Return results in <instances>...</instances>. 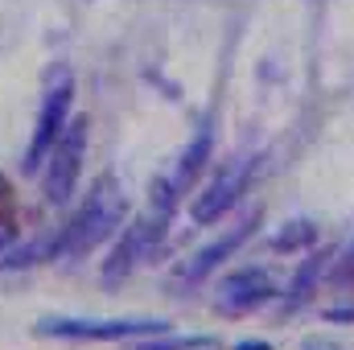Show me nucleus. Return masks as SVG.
<instances>
[{"instance_id": "nucleus-12", "label": "nucleus", "mask_w": 354, "mask_h": 350, "mask_svg": "<svg viewBox=\"0 0 354 350\" xmlns=\"http://www.w3.org/2000/svg\"><path fill=\"white\" fill-rule=\"evenodd\" d=\"M210 338L206 334H149L145 342H136L132 350H206Z\"/></svg>"}, {"instance_id": "nucleus-4", "label": "nucleus", "mask_w": 354, "mask_h": 350, "mask_svg": "<svg viewBox=\"0 0 354 350\" xmlns=\"http://www.w3.org/2000/svg\"><path fill=\"white\" fill-rule=\"evenodd\" d=\"M256 174V157H239V161H231L223 174L214 177L194 202H189V219L198 223V227H210V223H218L239 198H243V190H248V181Z\"/></svg>"}, {"instance_id": "nucleus-6", "label": "nucleus", "mask_w": 354, "mask_h": 350, "mask_svg": "<svg viewBox=\"0 0 354 350\" xmlns=\"http://www.w3.org/2000/svg\"><path fill=\"white\" fill-rule=\"evenodd\" d=\"M71 103H75V83H71V79H58V87L46 91V103H41V111H37V132H33V145H29V153H25V169H37V165L50 157L54 140L62 136V128H66V120H71Z\"/></svg>"}, {"instance_id": "nucleus-8", "label": "nucleus", "mask_w": 354, "mask_h": 350, "mask_svg": "<svg viewBox=\"0 0 354 350\" xmlns=\"http://www.w3.org/2000/svg\"><path fill=\"white\" fill-rule=\"evenodd\" d=\"M252 231H256V219H248V223H239V227L223 231L218 239H210L206 248H198V252H194L189 260L181 264V272H177V276H181L185 284H198V280H206V276H210V272H214L218 264L227 260L231 252H239V248H243V243L252 239Z\"/></svg>"}, {"instance_id": "nucleus-15", "label": "nucleus", "mask_w": 354, "mask_h": 350, "mask_svg": "<svg viewBox=\"0 0 354 350\" xmlns=\"http://www.w3.org/2000/svg\"><path fill=\"white\" fill-rule=\"evenodd\" d=\"M330 322H354V309H330Z\"/></svg>"}, {"instance_id": "nucleus-13", "label": "nucleus", "mask_w": 354, "mask_h": 350, "mask_svg": "<svg viewBox=\"0 0 354 350\" xmlns=\"http://www.w3.org/2000/svg\"><path fill=\"white\" fill-rule=\"evenodd\" d=\"M301 350H342V347H334V342H326V338H305Z\"/></svg>"}, {"instance_id": "nucleus-9", "label": "nucleus", "mask_w": 354, "mask_h": 350, "mask_svg": "<svg viewBox=\"0 0 354 350\" xmlns=\"http://www.w3.org/2000/svg\"><path fill=\"white\" fill-rule=\"evenodd\" d=\"M210 149H214V136H210V128H202V132L189 140V149L181 153V161H177L174 177H169V181L177 185V194H181V190H189V185H194V177L206 169V161H210Z\"/></svg>"}, {"instance_id": "nucleus-2", "label": "nucleus", "mask_w": 354, "mask_h": 350, "mask_svg": "<svg viewBox=\"0 0 354 350\" xmlns=\"http://www.w3.org/2000/svg\"><path fill=\"white\" fill-rule=\"evenodd\" d=\"M87 116H75L66 120L62 136L54 140L50 149V169H46V198L54 206L71 202L75 194V181H79V169H83V153H87Z\"/></svg>"}, {"instance_id": "nucleus-11", "label": "nucleus", "mask_w": 354, "mask_h": 350, "mask_svg": "<svg viewBox=\"0 0 354 350\" xmlns=\"http://www.w3.org/2000/svg\"><path fill=\"white\" fill-rule=\"evenodd\" d=\"M313 243H317V223H309V219L284 223V231L272 235V248L276 252H301V248H313Z\"/></svg>"}, {"instance_id": "nucleus-3", "label": "nucleus", "mask_w": 354, "mask_h": 350, "mask_svg": "<svg viewBox=\"0 0 354 350\" xmlns=\"http://www.w3.org/2000/svg\"><path fill=\"white\" fill-rule=\"evenodd\" d=\"M169 330L157 317H107V322H79V317H50L37 326V334L46 338H91V342H124V338H140V334H161Z\"/></svg>"}, {"instance_id": "nucleus-7", "label": "nucleus", "mask_w": 354, "mask_h": 350, "mask_svg": "<svg viewBox=\"0 0 354 350\" xmlns=\"http://www.w3.org/2000/svg\"><path fill=\"white\" fill-rule=\"evenodd\" d=\"M272 293H276V280L268 276L264 268H239V272L218 280L214 309L227 313V317H243V313L260 309L264 301H272Z\"/></svg>"}, {"instance_id": "nucleus-5", "label": "nucleus", "mask_w": 354, "mask_h": 350, "mask_svg": "<svg viewBox=\"0 0 354 350\" xmlns=\"http://www.w3.org/2000/svg\"><path fill=\"white\" fill-rule=\"evenodd\" d=\"M165 223H169V214L157 210V214H145V219H136L132 227H124L120 243L111 248V260L103 264V280L115 284V280H124L140 260H149V256L157 252V243L165 239Z\"/></svg>"}, {"instance_id": "nucleus-1", "label": "nucleus", "mask_w": 354, "mask_h": 350, "mask_svg": "<svg viewBox=\"0 0 354 350\" xmlns=\"http://www.w3.org/2000/svg\"><path fill=\"white\" fill-rule=\"evenodd\" d=\"M124 214H128V202H124V194L111 185V177H103L95 190L87 194V202H83V210L75 214V223L66 227V239H62V252H71V256H79V252H91L99 239H107L120 223H124Z\"/></svg>"}, {"instance_id": "nucleus-10", "label": "nucleus", "mask_w": 354, "mask_h": 350, "mask_svg": "<svg viewBox=\"0 0 354 350\" xmlns=\"http://www.w3.org/2000/svg\"><path fill=\"white\" fill-rule=\"evenodd\" d=\"M322 256H309V260H301L297 268V276H292V284H288V297H284V309H301L305 301H309V293H313V284H317V276H322Z\"/></svg>"}, {"instance_id": "nucleus-14", "label": "nucleus", "mask_w": 354, "mask_h": 350, "mask_svg": "<svg viewBox=\"0 0 354 350\" xmlns=\"http://www.w3.org/2000/svg\"><path fill=\"white\" fill-rule=\"evenodd\" d=\"M235 350H272V347L260 342V338H248V342H235Z\"/></svg>"}, {"instance_id": "nucleus-16", "label": "nucleus", "mask_w": 354, "mask_h": 350, "mask_svg": "<svg viewBox=\"0 0 354 350\" xmlns=\"http://www.w3.org/2000/svg\"><path fill=\"white\" fill-rule=\"evenodd\" d=\"M342 276H354V243H351V252H346V264H342Z\"/></svg>"}]
</instances>
